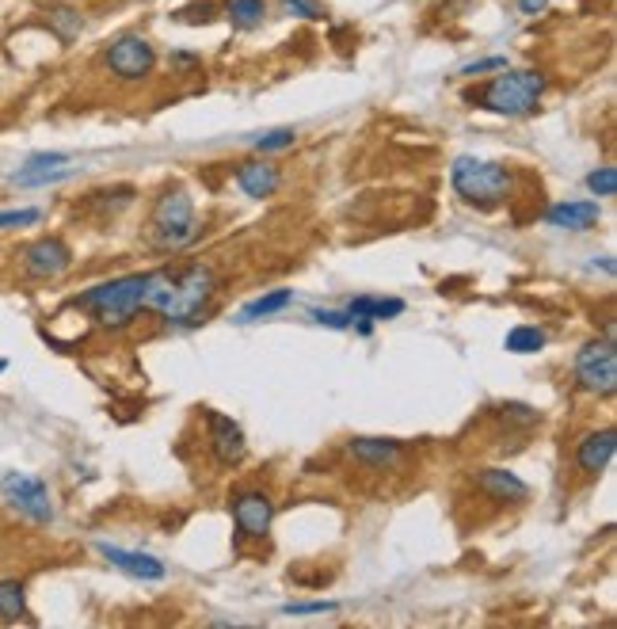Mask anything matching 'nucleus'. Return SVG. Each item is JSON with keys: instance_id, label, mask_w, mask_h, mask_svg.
I'll return each instance as SVG.
<instances>
[{"instance_id": "obj_19", "label": "nucleus", "mask_w": 617, "mask_h": 629, "mask_svg": "<svg viewBox=\"0 0 617 629\" xmlns=\"http://www.w3.org/2000/svg\"><path fill=\"white\" fill-rule=\"evenodd\" d=\"M347 313L351 317H370V321H389V317L404 313V302L400 298H370V294H362V298L347 305Z\"/></svg>"}, {"instance_id": "obj_2", "label": "nucleus", "mask_w": 617, "mask_h": 629, "mask_svg": "<svg viewBox=\"0 0 617 629\" xmlns=\"http://www.w3.org/2000/svg\"><path fill=\"white\" fill-rule=\"evenodd\" d=\"M541 92H545V77L541 73L507 65L480 92H469V100L484 107V111H492V115H503V119H522V115H530L538 107Z\"/></svg>"}, {"instance_id": "obj_33", "label": "nucleus", "mask_w": 617, "mask_h": 629, "mask_svg": "<svg viewBox=\"0 0 617 629\" xmlns=\"http://www.w3.org/2000/svg\"><path fill=\"white\" fill-rule=\"evenodd\" d=\"M0 370H4V359H0Z\"/></svg>"}, {"instance_id": "obj_27", "label": "nucleus", "mask_w": 617, "mask_h": 629, "mask_svg": "<svg viewBox=\"0 0 617 629\" xmlns=\"http://www.w3.org/2000/svg\"><path fill=\"white\" fill-rule=\"evenodd\" d=\"M42 214L39 210H0V229H27L35 225Z\"/></svg>"}, {"instance_id": "obj_21", "label": "nucleus", "mask_w": 617, "mask_h": 629, "mask_svg": "<svg viewBox=\"0 0 617 629\" xmlns=\"http://www.w3.org/2000/svg\"><path fill=\"white\" fill-rule=\"evenodd\" d=\"M46 23L58 31V39H77L80 35V27H84V20H80V12L77 8H69V4H54L50 12H46Z\"/></svg>"}, {"instance_id": "obj_14", "label": "nucleus", "mask_w": 617, "mask_h": 629, "mask_svg": "<svg viewBox=\"0 0 617 629\" xmlns=\"http://www.w3.org/2000/svg\"><path fill=\"white\" fill-rule=\"evenodd\" d=\"M210 450L221 466H237L244 458V431L221 412H210Z\"/></svg>"}, {"instance_id": "obj_3", "label": "nucleus", "mask_w": 617, "mask_h": 629, "mask_svg": "<svg viewBox=\"0 0 617 629\" xmlns=\"http://www.w3.org/2000/svg\"><path fill=\"white\" fill-rule=\"evenodd\" d=\"M145 294H149V275H122V279H111V283L84 290L77 298V305L84 313L96 317V325L122 328L145 309Z\"/></svg>"}, {"instance_id": "obj_8", "label": "nucleus", "mask_w": 617, "mask_h": 629, "mask_svg": "<svg viewBox=\"0 0 617 629\" xmlns=\"http://www.w3.org/2000/svg\"><path fill=\"white\" fill-rule=\"evenodd\" d=\"M0 488H4V496H8L27 519H35V523H50V519H54L50 492H46V481H42V477H31V473H4V477H0Z\"/></svg>"}, {"instance_id": "obj_31", "label": "nucleus", "mask_w": 617, "mask_h": 629, "mask_svg": "<svg viewBox=\"0 0 617 629\" xmlns=\"http://www.w3.org/2000/svg\"><path fill=\"white\" fill-rule=\"evenodd\" d=\"M332 610H336V603H324V599H320V603H286L282 614L294 618V614H332Z\"/></svg>"}, {"instance_id": "obj_24", "label": "nucleus", "mask_w": 617, "mask_h": 629, "mask_svg": "<svg viewBox=\"0 0 617 629\" xmlns=\"http://www.w3.org/2000/svg\"><path fill=\"white\" fill-rule=\"evenodd\" d=\"M290 302H294V294H290V290H275V294H267V298H256V302L244 305L240 321H256V317H271V313H279V309H286Z\"/></svg>"}, {"instance_id": "obj_6", "label": "nucleus", "mask_w": 617, "mask_h": 629, "mask_svg": "<svg viewBox=\"0 0 617 629\" xmlns=\"http://www.w3.org/2000/svg\"><path fill=\"white\" fill-rule=\"evenodd\" d=\"M576 378L587 393H602L610 397L617 389V347L610 336L602 340H587L576 355Z\"/></svg>"}, {"instance_id": "obj_11", "label": "nucleus", "mask_w": 617, "mask_h": 629, "mask_svg": "<svg viewBox=\"0 0 617 629\" xmlns=\"http://www.w3.org/2000/svg\"><path fill=\"white\" fill-rule=\"evenodd\" d=\"M69 176H73V168H69V157H65V153H35V157L12 176V183H16V187H50V183H61V180H69Z\"/></svg>"}, {"instance_id": "obj_22", "label": "nucleus", "mask_w": 617, "mask_h": 629, "mask_svg": "<svg viewBox=\"0 0 617 629\" xmlns=\"http://www.w3.org/2000/svg\"><path fill=\"white\" fill-rule=\"evenodd\" d=\"M507 351H515V355H530V351H541L545 347V332L538 325H518L507 332Z\"/></svg>"}, {"instance_id": "obj_15", "label": "nucleus", "mask_w": 617, "mask_h": 629, "mask_svg": "<svg viewBox=\"0 0 617 629\" xmlns=\"http://www.w3.org/2000/svg\"><path fill=\"white\" fill-rule=\"evenodd\" d=\"M96 549H100L115 569L130 572V576H138V580H164V565H160L157 557H149V553H130V549L107 546V542H96Z\"/></svg>"}, {"instance_id": "obj_12", "label": "nucleus", "mask_w": 617, "mask_h": 629, "mask_svg": "<svg viewBox=\"0 0 617 629\" xmlns=\"http://www.w3.org/2000/svg\"><path fill=\"white\" fill-rule=\"evenodd\" d=\"M477 485L488 500H496L499 508H515V504L530 500V485L522 477H515L511 469H484V473H477Z\"/></svg>"}, {"instance_id": "obj_25", "label": "nucleus", "mask_w": 617, "mask_h": 629, "mask_svg": "<svg viewBox=\"0 0 617 629\" xmlns=\"http://www.w3.org/2000/svg\"><path fill=\"white\" fill-rule=\"evenodd\" d=\"M298 142V134L290 130V126H279V130H267V134H259L256 142V149L259 153H279V149H286V145H294Z\"/></svg>"}, {"instance_id": "obj_17", "label": "nucleus", "mask_w": 617, "mask_h": 629, "mask_svg": "<svg viewBox=\"0 0 617 629\" xmlns=\"http://www.w3.org/2000/svg\"><path fill=\"white\" fill-rule=\"evenodd\" d=\"M347 450H351V458H359L362 466H374V469L393 466L400 458L397 439H370V435H359V439L347 443Z\"/></svg>"}, {"instance_id": "obj_10", "label": "nucleus", "mask_w": 617, "mask_h": 629, "mask_svg": "<svg viewBox=\"0 0 617 629\" xmlns=\"http://www.w3.org/2000/svg\"><path fill=\"white\" fill-rule=\"evenodd\" d=\"M233 519H237L240 538H263L271 530V519H275V504L263 492H240L233 500Z\"/></svg>"}, {"instance_id": "obj_20", "label": "nucleus", "mask_w": 617, "mask_h": 629, "mask_svg": "<svg viewBox=\"0 0 617 629\" xmlns=\"http://www.w3.org/2000/svg\"><path fill=\"white\" fill-rule=\"evenodd\" d=\"M27 614V595L20 580H0V622H16Z\"/></svg>"}, {"instance_id": "obj_23", "label": "nucleus", "mask_w": 617, "mask_h": 629, "mask_svg": "<svg viewBox=\"0 0 617 629\" xmlns=\"http://www.w3.org/2000/svg\"><path fill=\"white\" fill-rule=\"evenodd\" d=\"M225 12H229V20L237 23V27H259V23L267 20V4L263 0H229Z\"/></svg>"}, {"instance_id": "obj_28", "label": "nucleus", "mask_w": 617, "mask_h": 629, "mask_svg": "<svg viewBox=\"0 0 617 629\" xmlns=\"http://www.w3.org/2000/svg\"><path fill=\"white\" fill-rule=\"evenodd\" d=\"M507 69V58H480V61H465L461 65V77H480V73H499Z\"/></svg>"}, {"instance_id": "obj_5", "label": "nucleus", "mask_w": 617, "mask_h": 629, "mask_svg": "<svg viewBox=\"0 0 617 629\" xmlns=\"http://www.w3.org/2000/svg\"><path fill=\"white\" fill-rule=\"evenodd\" d=\"M195 241H199V218H195L191 195L187 191L164 195L153 210V244L160 252H180Z\"/></svg>"}, {"instance_id": "obj_26", "label": "nucleus", "mask_w": 617, "mask_h": 629, "mask_svg": "<svg viewBox=\"0 0 617 629\" xmlns=\"http://www.w3.org/2000/svg\"><path fill=\"white\" fill-rule=\"evenodd\" d=\"M587 187H591L595 195H602V199H610V195H617V172L614 168H598V172L587 176Z\"/></svg>"}, {"instance_id": "obj_9", "label": "nucleus", "mask_w": 617, "mask_h": 629, "mask_svg": "<svg viewBox=\"0 0 617 629\" xmlns=\"http://www.w3.org/2000/svg\"><path fill=\"white\" fill-rule=\"evenodd\" d=\"M69 264H73V252L58 237H42L23 252V267H27L31 279H58V275L69 271Z\"/></svg>"}, {"instance_id": "obj_13", "label": "nucleus", "mask_w": 617, "mask_h": 629, "mask_svg": "<svg viewBox=\"0 0 617 629\" xmlns=\"http://www.w3.org/2000/svg\"><path fill=\"white\" fill-rule=\"evenodd\" d=\"M614 450H617V435L614 427H602V431H591L583 443L576 447V466L587 473V477H598L602 469L614 462Z\"/></svg>"}, {"instance_id": "obj_4", "label": "nucleus", "mask_w": 617, "mask_h": 629, "mask_svg": "<svg viewBox=\"0 0 617 629\" xmlns=\"http://www.w3.org/2000/svg\"><path fill=\"white\" fill-rule=\"evenodd\" d=\"M450 183L469 206H499L511 195V172L496 161H480V157H458L450 168Z\"/></svg>"}, {"instance_id": "obj_29", "label": "nucleus", "mask_w": 617, "mask_h": 629, "mask_svg": "<svg viewBox=\"0 0 617 629\" xmlns=\"http://www.w3.org/2000/svg\"><path fill=\"white\" fill-rule=\"evenodd\" d=\"M313 321L324 325V328H351L355 325V317H351L347 309H343V313H336V309H317V313H313Z\"/></svg>"}, {"instance_id": "obj_16", "label": "nucleus", "mask_w": 617, "mask_h": 629, "mask_svg": "<svg viewBox=\"0 0 617 629\" xmlns=\"http://www.w3.org/2000/svg\"><path fill=\"white\" fill-rule=\"evenodd\" d=\"M237 183L248 199H271L279 191V168L267 161H248L237 168Z\"/></svg>"}, {"instance_id": "obj_1", "label": "nucleus", "mask_w": 617, "mask_h": 629, "mask_svg": "<svg viewBox=\"0 0 617 629\" xmlns=\"http://www.w3.org/2000/svg\"><path fill=\"white\" fill-rule=\"evenodd\" d=\"M214 271L206 264H191L180 271H149V294H145V309L160 313L168 325L195 328L206 317V309L214 302Z\"/></svg>"}, {"instance_id": "obj_32", "label": "nucleus", "mask_w": 617, "mask_h": 629, "mask_svg": "<svg viewBox=\"0 0 617 629\" xmlns=\"http://www.w3.org/2000/svg\"><path fill=\"white\" fill-rule=\"evenodd\" d=\"M518 8H522L526 16H541V12L549 8V0H518Z\"/></svg>"}, {"instance_id": "obj_18", "label": "nucleus", "mask_w": 617, "mask_h": 629, "mask_svg": "<svg viewBox=\"0 0 617 629\" xmlns=\"http://www.w3.org/2000/svg\"><path fill=\"white\" fill-rule=\"evenodd\" d=\"M549 225H557V229H568V233H579V229H591V225H598V218H602V210H598V203H557L549 206Z\"/></svg>"}, {"instance_id": "obj_30", "label": "nucleus", "mask_w": 617, "mask_h": 629, "mask_svg": "<svg viewBox=\"0 0 617 629\" xmlns=\"http://www.w3.org/2000/svg\"><path fill=\"white\" fill-rule=\"evenodd\" d=\"M282 4H286V12L298 16V20H320V16H324V8L313 4V0H282Z\"/></svg>"}, {"instance_id": "obj_7", "label": "nucleus", "mask_w": 617, "mask_h": 629, "mask_svg": "<svg viewBox=\"0 0 617 629\" xmlns=\"http://www.w3.org/2000/svg\"><path fill=\"white\" fill-rule=\"evenodd\" d=\"M107 69L122 77V81H141V77H149L153 73V65H157V50L149 46V39H141V35H119V39L107 46Z\"/></svg>"}]
</instances>
